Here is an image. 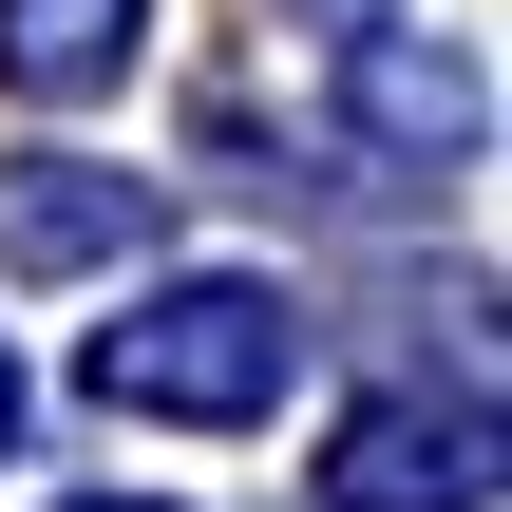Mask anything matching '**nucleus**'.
Listing matches in <instances>:
<instances>
[{
    "mask_svg": "<svg viewBox=\"0 0 512 512\" xmlns=\"http://www.w3.org/2000/svg\"><path fill=\"white\" fill-rule=\"evenodd\" d=\"M323 512H494V399H361L323 437Z\"/></svg>",
    "mask_w": 512,
    "mask_h": 512,
    "instance_id": "f03ea898",
    "label": "nucleus"
},
{
    "mask_svg": "<svg viewBox=\"0 0 512 512\" xmlns=\"http://www.w3.org/2000/svg\"><path fill=\"white\" fill-rule=\"evenodd\" d=\"M0 456H19V361H0Z\"/></svg>",
    "mask_w": 512,
    "mask_h": 512,
    "instance_id": "423d86ee",
    "label": "nucleus"
},
{
    "mask_svg": "<svg viewBox=\"0 0 512 512\" xmlns=\"http://www.w3.org/2000/svg\"><path fill=\"white\" fill-rule=\"evenodd\" d=\"M76 512H133V494H76Z\"/></svg>",
    "mask_w": 512,
    "mask_h": 512,
    "instance_id": "6e6552de",
    "label": "nucleus"
},
{
    "mask_svg": "<svg viewBox=\"0 0 512 512\" xmlns=\"http://www.w3.org/2000/svg\"><path fill=\"white\" fill-rule=\"evenodd\" d=\"M323 19H380V0H323Z\"/></svg>",
    "mask_w": 512,
    "mask_h": 512,
    "instance_id": "0eeeda50",
    "label": "nucleus"
},
{
    "mask_svg": "<svg viewBox=\"0 0 512 512\" xmlns=\"http://www.w3.org/2000/svg\"><path fill=\"white\" fill-rule=\"evenodd\" d=\"M342 133H361L380 171H456V152L494 133V95H475V57H456V38L342 19Z\"/></svg>",
    "mask_w": 512,
    "mask_h": 512,
    "instance_id": "7ed1b4c3",
    "label": "nucleus"
},
{
    "mask_svg": "<svg viewBox=\"0 0 512 512\" xmlns=\"http://www.w3.org/2000/svg\"><path fill=\"white\" fill-rule=\"evenodd\" d=\"M152 247V171H95V152H0V266L57 285V266H114Z\"/></svg>",
    "mask_w": 512,
    "mask_h": 512,
    "instance_id": "20e7f679",
    "label": "nucleus"
},
{
    "mask_svg": "<svg viewBox=\"0 0 512 512\" xmlns=\"http://www.w3.org/2000/svg\"><path fill=\"white\" fill-rule=\"evenodd\" d=\"M285 380H304V304L247 285V266H190L133 323H95V399L114 418H266Z\"/></svg>",
    "mask_w": 512,
    "mask_h": 512,
    "instance_id": "f257e3e1",
    "label": "nucleus"
},
{
    "mask_svg": "<svg viewBox=\"0 0 512 512\" xmlns=\"http://www.w3.org/2000/svg\"><path fill=\"white\" fill-rule=\"evenodd\" d=\"M152 38V0H0V76L19 95H114Z\"/></svg>",
    "mask_w": 512,
    "mask_h": 512,
    "instance_id": "39448f33",
    "label": "nucleus"
}]
</instances>
